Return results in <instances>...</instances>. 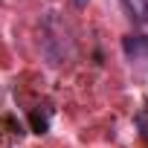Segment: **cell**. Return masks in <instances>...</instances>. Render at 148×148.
I'll use <instances>...</instances> for the list:
<instances>
[{"label":"cell","instance_id":"1","mask_svg":"<svg viewBox=\"0 0 148 148\" xmlns=\"http://www.w3.org/2000/svg\"><path fill=\"white\" fill-rule=\"evenodd\" d=\"M125 3V9H128V15L148 32V0H122Z\"/></svg>","mask_w":148,"mask_h":148},{"label":"cell","instance_id":"2","mask_svg":"<svg viewBox=\"0 0 148 148\" xmlns=\"http://www.w3.org/2000/svg\"><path fill=\"white\" fill-rule=\"evenodd\" d=\"M125 55L128 58H145L148 55V38L145 35H128L125 38Z\"/></svg>","mask_w":148,"mask_h":148},{"label":"cell","instance_id":"3","mask_svg":"<svg viewBox=\"0 0 148 148\" xmlns=\"http://www.w3.org/2000/svg\"><path fill=\"white\" fill-rule=\"evenodd\" d=\"M136 128H139L142 139L148 142V110H139V113H136Z\"/></svg>","mask_w":148,"mask_h":148},{"label":"cell","instance_id":"4","mask_svg":"<svg viewBox=\"0 0 148 148\" xmlns=\"http://www.w3.org/2000/svg\"><path fill=\"white\" fill-rule=\"evenodd\" d=\"M84 3H87V0H76V6H84Z\"/></svg>","mask_w":148,"mask_h":148}]
</instances>
